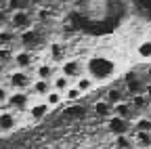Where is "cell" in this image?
I'll use <instances>...</instances> for the list:
<instances>
[{
	"mask_svg": "<svg viewBox=\"0 0 151 149\" xmlns=\"http://www.w3.org/2000/svg\"><path fill=\"white\" fill-rule=\"evenodd\" d=\"M118 65L113 59L105 57V55H94L86 61V76L92 78V82H105L109 78H113V73H116Z\"/></svg>",
	"mask_w": 151,
	"mask_h": 149,
	"instance_id": "obj_1",
	"label": "cell"
},
{
	"mask_svg": "<svg viewBox=\"0 0 151 149\" xmlns=\"http://www.w3.org/2000/svg\"><path fill=\"white\" fill-rule=\"evenodd\" d=\"M32 21H34V15L32 11H15L9 15V23L15 32H23V30H29L32 27Z\"/></svg>",
	"mask_w": 151,
	"mask_h": 149,
	"instance_id": "obj_2",
	"label": "cell"
},
{
	"mask_svg": "<svg viewBox=\"0 0 151 149\" xmlns=\"http://www.w3.org/2000/svg\"><path fill=\"white\" fill-rule=\"evenodd\" d=\"M27 105H29V95L25 90H13V92H9V97H6V103L0 107V109H27Z\"/></svg>",
	"mask_w": 151,
	"mask_h": 149,
	"instance_id": "obj_3",
	"label": "cell"
},
{
	"mask_svg": "<svg viewBox=\"0 0 151 149\" xmlns=\"http://www.w3.org/2000/svg\"><path fill=\"white\" fill-rule=\"evenodd\" d=\"M82 69H84V63L80 59H63L61 65H59V71L61 76L69 78V80H76L82 76Z\"/></svg>",
	"mask_w": 151,
	"mask_h": 149,
	"instance_id": "obj_4",
	"label": "cell"
},
{
	"mask_svg": "<svg viewBox=\"0 0 151 149\" xmlns=\"http://www.w3.org/2000/svg\"><path fill=\"white\" fill-rule=\"evenodd\" d=\"M32 76L27 71H23V69H15L11 76H9V84H11V88L13 90H25V88H29L32 86Z\"/></svg>",
	"mask_w": 151,
	"mask_h": 149,
	"instance_id": "obj_5",
	"label": "cell"
},
{
	"mask_svg": "<svg viewBox=\"0 0 151 149\" xmlns=\"http://www.w3.org/2000/svg\"><path fill=\"white\" fill-rule=\"evenodd\" d=\"M107 130H109L111 135H116V137L130 135V130H132V122L122 120V118H116V116H111V118H107Z\"/></svg>",
	"mask_w": 151,
	"mask_h": 149,
	"instance_id": "obj_6",
	"label": "cell"
},
{
	"mask_svg": "<svg viewBox=\"0 0 151 149\" xmlns=\"http://www.w3.org/2000/svg\"><path fill=\"white\" fill-rule=\"evenodd\" d=\"M40 38H42V34H40V30H36V27H29V30H23V32H17V42L21 44L23 48L36 46L38 42H40ZM27 50H29V48H27Z\"/></svg>",
	"mask_w": 151,
	"mask_h": 149,
	"instance_id": "obj_7",
	"label": "cell"
},
{
	"mask_svg": "<svg viewBox=\"0 0 151 149\" xmlns=\"http://www.w3.org/2000/svg\"><path fill=\"white\" fill-rule=\"evenodd\" d=\"M13 63L17 65V69H23V71H27L34 63H36V57H34V53L32 50H27V48H21V50H17L15 55H13Z\"/></svg>",
	"mask_w": 151,
	"mask_h": 149,
	"instance_id": "obj_8",
	"label": "cell"
},
{
	"mask_svg": "<svg viewBox=\"0 0 151 149\" xmlns=\"http://www.w3.org/2000/svg\"><path fill=\"white\" fill-rule=\"evenodd\" d=\"M17 128V114L11 109H0V132H11Z\"/></svg>",
	"mask_w": 151,
	"mask_h": 149,
	"instance_id": "obj_9",
	"label": "cell"
},
{
	"mask_svg": "<svg viewBox=\"0 0 151 149\" xmlns=\"http://www.w3.org/2000/svg\"><path fill=\"white\" fill-rule=\"evenodd\" d=\"M145 80H141L137 73H128L126 76V88H128V92H130V97L132 95H143V90H145Z\"/></svg>",
	"mask_w": 151,
	"mask_h": 149,
	"instance_id": "obj_10",
	"label": "cell"
},
{
	"mask_svg": "<svg viewBox=\"0 0 151 149\" xmlns=\"http://www.w3.org/2000/svg\"><path fill=\"white\" fill-rule=\"evenodd\" d=\"M113 116H116V118H122V120H128V122H132L134 109L130 107V103H128V101H122V103H116V105H113Z\"/></svg>",
	"mask_w": 151,
	"mask_h": 149,
	"instance_id": "obj_11",
	"label": "cell"
},
{
	"mask_svg": "<svg viewBox=\"0 0 151 149\" xmlns=\"http://www.w3.org/2000/svg\"><path fill=\"white\" fill-rule=\"evenodd\" d=\"M50 111V107L44 103V101H40V103H34V105H29L27 107V114H29V118L34 120V122H38V120H42V118H46V114Z\"/></svg>",
	"mask_w": 151,
	"mask_h": 149,
	"instance_id": "obj_12",
	"label": "cell"
},
{
	"mask_svg": "<svg viewBox=\"0 0 151 149\" xmlns=\"http://www.w3.org/2000/svg\"><path fill=\"white\" fill-rule=\"evenodd\" d=\"M55 71H57L55 65L48 63V61H46V63H38V65H36V80H48V82H50V80L55 78Z\"/></svg>",
	"mask_w": 151,
	"mask_h": 149,
	"instance_id": "obj_13",
	"label": "cell"
},
{
	"mask_svg": "<svg viewBox=\"0 0 151 149\" xmlns=\"http://www.w3.org/2000/svg\"><path fill=\"white\" fill-rule=\"evenodd\" d=\"M69 86H71V80L65 78V76H61V73H59V76H55V78L50 80V88L57 90V92H61V95H63V92H65Z\"/></svg>",
	"mask_w": 151,
	"mask_h": 149,
	"instance_id": "obj_14",
	"label": "cell"
},
{
	"mask_svg": "<svg viewBox=\"0 0 151 149\" xmlns=\"http://www.w3.org/2000/svg\"><path fill=\"white\" fill-rule=\"evenodd\" d=\"M65 59V46H61V44H50L48 46V61L50 63H57V61H63Z\"/></svg>",
	"mask_w": 151,
	"mask_h": 149,
	"instance_id": "obj_15",
	"label": "cell"
},
{
	"mask_svg": "<svg viewBox=\"0 0 151 149\" xmlns=\"http://www.w3.org/2000/svg\"><path fill=\"white\" fill-rule=\"evenodd\" d=\"M130 137H132V141H134L137 147H143V149L151 147V132H134V130H132Z\"/></svg>",
	"mask_w": 151,
	"mask_h": 149,
	"instance_id": "obj_16",
	"label": "cell"
},
{
	"mask_svg": "<svg viewBox=\"0 0 151 149\" xmlns=\"http://www.w3.org/2000/svg\"><path fill=\"white\" fill-rule=\"evenodd\" d=\"M29 88H32V95H36V97H44L46 92L50 90V82H48V80H34Z\"/></svg>",
	"mask_w": 151,
	"mask_h": 149,
	"instance_id": "obj_17",
	"label": "cell"
},
{
	"mask_svg": "<svg viewBox=\"0 0 151 149\" xmlns=\"http://www.w3.org/2000/svg\"><path fill=\"white\" fill-rule=\"evenodd\" d=\"M94 114H97L99 118H111L113 116V107L107 103V101H97V103H94Z\"/></svg>",
	"mask_w": 151,
	"mask_h": 149,
	"instance_id": "obj_18",
	"label": "cell"
},
{
	"mask_svg": "<svg viewBox=\"0 0 151 149\" xmlns=\"http://www.w3.org/2000/svg\"><path fill=\"white\" fill-rule=\"evenodd\" d=\"M44 103L52 109V107H59L61 103H63V95H61V92H57V90H48L46 92V95H44Z\"/></svg>",
	"mask_w": 151,
	"mask_h": 149,
	"instance_id": "obj_19",
	"label": "cell"
},
{
	"mask_svg": "<svg viewBox=\"0 0 151 149\" xmlns=\"http://www.w3.org/2000/svg\"><path fill=\"white\" fill-rule=\"evenodd\" d=\"M76 88H78L82 95H86V92H90L92 88H94V82H92V78H88V76H80V78H76V84H73Z\"/></svg>",
	"mask_w": 151,
	"mask_h": 149,
	"instance_id": "obj_20",
	"label": "cell"
},
{
	"mask_svg": "<svg viewBox=\"0 0 151 149\" xmlns=\"http://www.w3.org/2000/svg\"><path fill=\"white\" fill-rule=\"evenodd\" d=\"M132 130H134V132H151V120L147 116L137 118L134 122H132Z\"/></svg>",
	"mask_w": 151,
	"mask_h": 149,
	"instance_id": "obj_21",
	"label": "cell"
},
{
	"mask_svg": "<svg viewBox=\"0 0 151 149\" xmlns=\"http://www.w3.org/2000/svg\"><path fill=\"white\" fill-rule=\"evenodd\" d=\"M103 101H107L111 107L116 105V103H122V101H124V92H122V88H111V90H107V95H105Z\"/></svg>",
	"mask_w": 151,
	"mask_h": 149,
	"instance_id": "obj_22",
	"label": "cell"
},
{
	"mask_svg": "<svg viewBox=\"0 0 151 149\" xmlns=\"http://www.w3.org/2000/svg\"><path fill=\"white\" fill-rule=\"evenodd\" d=\"M17 40V32L15 30H0V46H11Z\"/></svg>",
	"mask_w": 151,
	"mask_h": 149,
	"instance_id": "obj_23",
	"label": "cell"
},
{
	"mask_svg": "<svg viewBox=\"0 0 151 149\" xmlns=\"http://www.w3.org/2000/svg\"><path fill=\"white\" fill-rule=\"evenodd\" d=\"M137 55L141 59H151V38H145V40H141L139 42V46H137Z\"/></svg>",
	"mask_w": 151,
	"mask_h": 149,
	"instance_id": "obj_24",
	"label": "cell"
},
{
	"mask_svg": "<svg viewBox=\"0 0 151 149\" xmlns=\"http://www.w3.org/2000/svg\"><path fill=\"white\" fill-rule=\"evenodd\" d=\"M147 105H149V101H147L145 95H132V99H130V107L134 109V111H145Z\"/></svg>",
	"mask_w": 151,
	"mask_h": 149,
	"instance_id": "obj_25",
	"label": "cell"
},
{
	"mask_svg": "<svg viewBox=\"0 0 151 149\" xmlns=\"http://www.w3.org/2000/svg\"><path fill=\"white\" fill-rule=\"evenodd\" d=\"M4 9H6L9 13L27 11V0H4Z\"/></svg>",
	"mask_w": 151,
	"mask_h": 149,
	"instance_id": "obj_26",
	"label": "cell"
},
{
	"mask_svg": "<svg viewBox=\"0 0 151 149\" xmlns=\"http://www.w3.org/2000/svg\"><path fill=\"white\" fill-rule=\"evenodd\" d=\"M132 147H134V141H132L130 135L116 137V149H132Z\"/></svg>",
	"mask_w": 151,
	"mask_h": 149,
	"instance_id": "obj_27",
	"label": "cell"
},
{
	"mask_svg": "<svg viewBox=\"0 0 151 149\" xmlns=\"http://www.w3.org/2000/svg\"><path fill=\"white\" fill-rule=\"evenodd\" d=\"M13 55H15V50L11 46H0V65L13 63Z\"/></svg>",
	"mask_w": 151,
	"mask_h": 149,
	"instance_id": "obj_28",
	"label": "cell"
},
{
	"mask_svg": "<svg viewBox=\"0 0 151 149\" xmlns=\"http://www.w3.org/2000/svg\"><path fill=\"white\" fill-rule=\"evenodd\" d=\"M80 97H84V95H82V92L76 88V86H69V88L63 92V101H71V103H76Z\"/></svg>",
	"mask_w": 151,
	"mask_h": 149,
	"instance_id": "obj_29",
	"label": "cell"
},
{
	"mask_svg": "<svg viewBox=\"0 0 151 149\" xmlns=\"http://www.w3.org/2000/svg\"><path fill=\"white\" fill-rule=\"evenodd\" d=\"M65 114H67L69 118H82V116L86 114V109H84V107H69V109H65Z\"/></svg>",
	"mask_w": 151,
	"mask_h": 149,
	"instance_id": "obj_30",
	"label": "cell"
},
{
	"mask_svg": "<svg viewBox=\"0 0 151 149\" xmlns=\"http://www.w3.org/2000/svg\"><path fill=\"white\" fill-rule=\"evenodd\" d=\"M6 97H9V88L0 84V107H2V105L6 103Z\"/></svg>",
	"mask_w": 151,
	"mask_h": 149,
	"instance_id": "obj_31",
	"label": "cell"
},
{
	"mask_svg": "<svg viewBox=\"0 0 151 149\" xmlns=\"http://www.w3.org/2000/svg\"><path fill=\"white\" fill-rule=\"evenodd\" d=\"M9 23V11L6 9H0V25Z\"/></svg>",
	"mask_w": 151,
	"mask_h": 149,
	"instance_id": "obj_32",
	"label": "cell"
},
{
	"mask_svg": "<svg viewBox=\"0 0 151 149\" xmlns=\"http://www.w3.org/2000/svg\"><path fill=\"white\" fill-rule=\"evenodd\" d=\"M143 95H145V97H147V101L151 103V84H149V82L145 84V90H143Z\"/></svg>",
	"mask_w": 151,
	"mask_h": 149,
	"instance_id": "obj_33",
	"label": "cell"
},
{
	"mask_svg": "<svg viewBox=\"0 0 151 149\" xmlns=\"http://www.w3.org/2000/svg\"><path fill=\"white\" fill-rule=\"evenodd\" d=\"M46 17H48V11H46V9L38 11V19H46Z\"/></svg>",
	"mask_w": 151,
	"mask_h": 149,
	"instance_id": "obj_34",
	"label": "cell"
},
{
	"mask_svg": "<svg viewBox=\"0 0 151 149\" xmlns=\"http://www.w3.org/2000/svg\"><path fill=\"white\" fill-rule=\"evenodd\" d=\"M145 111H147V118H149V120H151V103H149V105H147V109H145Z\"/></svg>",
	"mask_w": 151,
	"mask_h": 149,
	"instance_id": "obj_35",
	"label": "cell"
},
{
	"mask_svg": "<svg viewBox=\"0 0 151 149\" xmlns=\"http://www.w3.org/2000/svg\"><path fill=\"white\" fill-rule=\"evenodd\" d=\"M147 82H149V84H151V67H149V69H147Z\"/></svg>",
	"mask_w": 151,
	"mask_h": 149,
	"instance_id": "obj_36",
	"label": "cell"
},
{
	"mask_svg": "<svg viewBox=\"0 0 151 149\" xmlns=\"http://www.w3.org/2000/svg\"><path fill=\"white\" fill-rule=\"evenodd\" d=\"M38 2H42V0H27V4H38Z\"/></svg>",
	"mask_w": 151,
	"mask_h": 149,
	"instance_id": "obj_37",
	"label": "cell"
},
{
	"mask_svg": "<svg viewBox=\"0 0 151 149\" xmlns=\"http://www.w3.org/2000/svg\"><path fill=\"white\" fill-rule=\"evenodd\" d=\"M0 9H4V0H0Z\"/></svg>",
	"mask_w": 151,
	"mask_h": 149,
	"instance_id": "obj_38",
	"label": "cell"
},
{
	"mask_svg": "<svg viewBox=\"0 0 151 149\" xmlns=\"http://www.w3.org/2000/svg\"><path fill=\"white\" fill-rule=\"evenodd\" d=\"M0 78H2V67H0Z\"/></svg>",
	"mask_w": 151,
	"mask_h": 149,
	"instance_id": "obj_39",
	"label": "cell"
},
{
	"mask_svg": "<svg viewBox=\"0 0 151 149\" xmlns=\"http://www.w3.org/2000/svg\"><path fill=\"white\" fill-rule=\"evenodd\" d=\"M149 149H151V147H149Z\"/></svg>",
	"mask_w": 151,
	"mask_h": 149,
	"instance_id": "obj_40",
	"label": "cell"
}]
</instances>
